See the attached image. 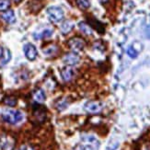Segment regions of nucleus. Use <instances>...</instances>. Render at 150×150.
<instances>
[{"label": "nucleus", "instance_id": "1", "mask_svg": "<svg viewBox=\"0 0 150 150\" xmlns=\"http://www.w3.org/2000/svg\"><path fill=\"white\" fill-rule=\"evenodd\" d=\"M2 118L5 122L10 123V125H16V123L22 121L23 114L19 110H5L2 112Z\"/></svg>", "mask_w": 150, "mask_h": 150}, {"label": "nucleus", "instance_id": "2", "mask_svg": "<svg viewBox=\"0 0 150 150\" xmlns=\"http://www.w3.org/2000/svg\"><path fill=\"white\" fill-rule=\"evenodd\" d=\"M82 141L84 142V144L78 145L75 147L74 150H96L100 146L99 141L92 135L83 136Z\"/></svg>", "mask_w": 150, "mask_h": 150}, {"label": "nucleus", "instance_id": "3", "mask_svg": "<svg viewBox=\"0 0 150 150\" xmlns=\"http://www.w3.org/2000/svg\"><path fill=\"white\" fill-rule=\"evenodd\" d=\"M49 19L54 23H58L64 19V11L59 6H50L47 9Z\"/></svg>", "mask_w": 150, "mask_h": 150}, {"label": "nucleus", "instance_id": "4", "mask_svg": "<svg viewBox=\"0 0 150 150\" xmlns=\"http://www.w3.org/2000/svg\"><path fill=\"white\" fill-rule=\"evenodd\" d=\"M15 139L11 135L3 134L0 135V147L2 150H13L15 147Z\"/></svg>", "mask_w": 150, "mask_h": 150}, {"label": "nucleus", "instance_id": "5", "mask_svg": "<svg viewBox=\"0 0 150 150\" xmlns=\"http://www.w3.org/2000/svg\"><path fill=\"white\" fill-rule=\"evenodd\" d=\"M86 42L83 40L82 38L79 37H74L72 39H70L68 42V46L69 48L72 50L74 53H78L84 49Z\"/></svg>", "mask_w": 150, "mask_h": 150}, {"label": "nucleus", "instance_id": "6", "mask_svg": "<svg viewBox=\"0 0 150 150\" xmlns=\"http://www.w3.org/2000/svg\"><path fill=\"white\" fill-rule=\"evenodd\" d=\"M84 109L89 113H99L102 110V103L100 101H88L84 105Z\"/></svg>", "mask_w": 150, "mask_h": 150}, {"label": "nucleus", "instance_id": "7", "mask_svg": "<svg viewBox=\"0 0 150 150\" xmlns=\"http://www.w3.org/2000/svg\"><path fill=\"white\" fill-rule=\"evenodd\" d=\"M23 51H24L25 56L27 57V59H29L30 61H33L36 59L38 52H37V49L33 44L27 43L26 45H24Z\"/></svg>", "mask_w": 150, "mask_h": 150}, {"label": "nucleus", "instance_id": "8", "mask_svg": "<svg viewBox=\"0 0 150 150\" xmlns=\"http://www.w3.org/2000/svg\"><path fill=\"white\" fill-rule=\"evenodd\" d=\"M63 61L64 63L67 64L68 67H73V66H76L80 61V56L78 55L76 53H68L66 55L64 56L63 58Z\"/></svg>", "mask_w": 150, "mask_h": 150}, {"label": "nucleus", "instance_id": "9", "mask_svg": "<svg viewBox=\"0 0 150 150\" xmlns=\"http://www.w3.org/2000/svg\"><path fill=\"white\" fill-rule=\"evenodd\" d=\"M61 76L64 81H70L75 76V70L72 67H64L62 72H61Z\"/></svg>", "mask_w": 150, "mask_h": 150}, {"label": "nucleus", "instance_id": "10", "mask_svg": "<svg viewBox=\"0 0 150 150\" xmlns=\"http://www.w3.org/2000/svg\"><path fill=\"white\" fill-rule=\"evenodd\" d=\"M1 18L4 19V21L6 22V23H8V24H12V23H14L16 21V16H15V13L13 10H6L5 11Z\"/></svg>", "mask_w": 150, "mask_h": 150}, {"label": "nucleus", "instance_id": "11", "mask_svg": "<svg viewBox=\"0 0 150 150\" xmlns=\"http://www.w3.org/2000/svg\"><path fill=\"white\" fill-rule=\"evenodd\" d=\"M33 99L36 102H39V103H42L46 100V96H45L43 89L37 88L33 92Z\"/></svg>", "mask_w": 150, "mask_h": 150}, {"label": "nucleus", "instance_id": "12", "mask_svg": "<svg viewBox=\"0 0 150 150\" xmlns=\"http://www.w3.org/2000/svg\"><path fill=\"white\" fill-rule=\"evenodd\" d=\"M74 28V23L70 21H64V23L61 26V31L63 34H67L73 30Z\"/></svg>", "mask_w": 150, "mask_h": 150}, {"label": "nucleus", "instance_id": "13", "mask_svg": "<svg viewBox=\"0 0 150 150\" xmlns=\"http://www.w3.org/2000/svg\"><path fill=\"white\" fill-rule=\"evenodd\" d=\"M78 27H79L80 30L83 32L84 34L86 35H92V29H91V27L87 24L86 22H80L79 24H78Z\"/></svg>", "mask_w": 150, "mask_h": 150}, {"label": "nucleus", "instance_id": "14", "mask_svg": "<svg viewBox=\"0 0 150 150\" xmlns=\"http://www.w3.org/2000/svg\"><path fill=\"white\" fill-rule=\"evenodd\" d=\"M77 6L82 10H86L90 6V0H76Z\"/></svg>", "mask_w": 150, "mask_h": 150}, {"label": "nucleus", "instance_id": "15", "mask_svg": "<svg viewBox=\"0 0 150 150\" xmlns=\"http://www.w3.org/2000/svg\"><path fill=\"white\" fill-rule=\"evenodd\" d=\"M57 52H58V47L55 46V45H51V46H49L48 48L43 50L44 54H46L48 56H52V55L56 54Z\"/></svg>", "mask_w": 150, "mask_h": 150}, {"label": "nucleus", "instance_id": "16", "mask_svg": "<svg viewBox=\"0 0 150 150\" xmlns=\"http://www.w3.org/2000/svg\"><path fill=\"white\" fill-rule=\"evenodd\" d=\"M4 103L6 105H8L9 107H14L16 106L17 104V99L12 96H8V97H6L4 99Z\"/></svg>", "mask_w": 150, "mask_h": 150}, {"label": "nucleus", "instance_id": "17", "mask_svg": "<svg viewBox=\"0 0 150 150\" xmlns=\"http://www.w3.org/2000/svg\"><path fill=\"white\" fill-rule=\"evenodd\" d=\"M10 6L9 0H0V11H6L8 10Z\"/></svg>", "mask_w": 150, "mask_h": 150}, {"label": "nucleus", "instance_id": "18", "mask_svg": "<svg viewBox=\"0 0 150 150\" xmlns=\"http://www.w3.org/2000/svg\"><path fill=\"white\" fill-rule=\"evenodd\" d=\"M3 60L1 61V64H6L8 62H9L10 60V58H11V54H10V52L8 50V49H6L5 52L3 53Z\"/></svg>", "mask_w": 150, "mask_h": 150}, {"label": "nucleus", "instance_id": "19", "mask_svg": "<svg viewBox=\"0 0 150 150\" xmlns=\"http://www.w3.org/2000/svg\"><path fill=\"white\" fill-rule=\"evenodd\" d=\"M34 115L37 117V118L39 119V121L40 122H42L44 119H45V112L44 110H37Z\"/></svg>", "mask_w": 150, "mask_h": 150}, {"label": "nucleus", "instance_id": "20", "mask_svg": "<svg viewBox=\"0 0 150 150\" xmlns=\"http://www.w3.org/2000/svg\"><path fill=\"white\" fill-rule=\"evenodd\" d=\"M127 54L131 58H136V57H137V55H138V53L135 51V49L133 46H130L127 49Z\"/></svg>", "mask_w": 150, "mask_h": 150}, {"label": "nucleus", "instance_id": "21", "mask_svg": "<svg viewBox=\"0 0 150 150\" xmlns=\"http://www.w3.org/2000/svg\"><path fill=\"white\" fill-rule=\"evenodd\" d=\"M52 34H53V31L51 30H45L42 32V34L39 36V38H48L52 36Z\"/></svg>", "mask_w": 150, "mask_h": 150}, {"label": "nucleus", "instance_id": "22", "mask_svg": "<svg viewBox=\"0 0 150 150\" xmlns=\"http://www.w3.org/2000/svg\"><path fill=\"white\" fill-rule=\"evenodd\" d=\"M19 150H34L33 148H32L30 146H28V145H23L21 146V147L19 148Z\"/></svg>", "mask_w": 150, "mask_h": 150}, {"label": "nucleus", "instance_id": "23", "mask_svg": "<svg viewBox=\"0 0 150 150\" xmlns=\"http://www.w3.org/2000/svg\"><path fill=\"white\" fill-rule=\"evenodd\" d=\"M3 53H4V50L1 46H0V58L3 56Z\"/></svg>", "mask_w": 150, "mask_h": 150}, {"label": "nucleus", "instance_id": "24", "mask_svg": "<svg viewBox=\"0 0 150 150\" xmlns=\"http://www.w3.org/2000/svg\"><path fill=\"white\" fill-rule=\"evenodd\" d=\"M142 150H150V147H149V146H145Z\"/></svg>", "mask_w": 150, "mask_h": 150}, {"label": "nucleus", "instance_id": "25", "mask_svg": "<svg viewBox=\"0 0 150 150\" xmlns=\"http://www.w3.org/2000/svg\"><path fill=\"white\" fill-rule=\"evenodd\" d=\"M13 1H14L15 3H19V2H21L22 0H13Z\"/></svg>", "mask_w": 150, "mask_h": 150}, {"label": "nucleus", "instance_id": "26", "mask_svg": "<svg viewBox=\"0 0 150 150\" xmlns=\"http://www.w3.org/2000/svg\"><path fill=\"white\" fill-rule=\"evenodd\" d=\"M100 1L101 3H105V2H107V0H100Z\"/></svg>", "mask_w": 150, "mask_h": 150}]
</instances>
